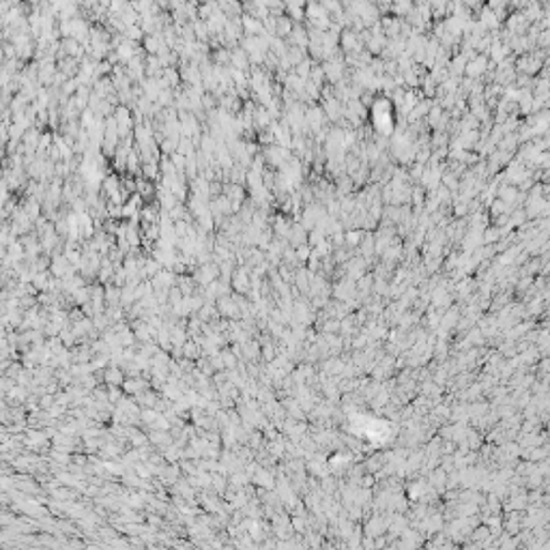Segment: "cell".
<instances>
[{"mask_svg":"<svg viewBox=\"0 0 550 550\" xmlns=\"http://www.w3.org/2000/svg\"><path fill=\"white\" fill-rule=\"evenodd\" d=\"M249 269L247 267H241V269H237L235 271V275H232V284H235V288L237 290H247V286H249Z\"/></svg>","mask_w":550,"mask_h":550,"instance_id":"6da1fadb","label":"cell"},{"mask_svg":"<svg viewBox=\"0 0 550 550\" xmlns=\"http://www.w3.org/2000/svg\"><path fill=\"white\" fill-rule=\"evenodd\" d=\"M193 32H196L198 43H206L211 39V30H209V26H206V22H202V19H196V22H193Z\"/></svg>","mask_w":550,"mask_h":550,"instance_id":"7a4b0ae2","label":"cell"},{"mask_svg":"<svg viewBox=\"0 0 550 550\" xmlns=\"http://www.w3.org/2000/svg\"><path fill=\"white\" fill-rule=\"evenodd\" d=\"M307 254H309L307 247H299V249H297V256H299V258H306Z\"/></svg>","mask_w":550,"mask_h":550,"instance_id":"3957f363","label":"cell"}]
</instances>
